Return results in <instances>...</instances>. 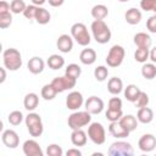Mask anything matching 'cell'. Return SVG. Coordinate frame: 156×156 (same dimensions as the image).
I'll return each mask as SVG.
<instances>
[{"mask_svg":"<svg viewBox=\"0 0 156 156\" xmlns=\"http://www.w3.org/2000/svg\"><path fill=\"white\" fill-rule=\"evenodd\" d=\"M7 119H9V123L12 124V126H18L23 122L24 117H23V113L18 110H15L12 112H10V115L7 116Z\"/></svg>","mask_w":156,"mask_h":156,"instance_id":"obj_33","label":"cell"},{"mask_svg":"<svg viewBox=\"0 0 156 156\" xmlns=\"http://www.w3.org/2000/svg\"><path fill=\"white\" fill-rule=\"evenodd\" d=\"M134 60L136 62L144 63L149 60V49H144V48H138L134 52Z\"/></svg>","mask_w":156,"mask_h":156,"instance_id":"obj_35","label":"cell"},{"mask_svg":"<svg viewBox=\"0 0 156 156\" xmlns=\"http://www.w3.org/2000/svg\"><path fill=\"white\" fill-rule=\"evenodd\" d=\"M56 46L57 49L63 52V54H68L72 51L73 49V39L71 35L68 34H61L58 38H57V41H56Z\"/></svg>","mask_w":156,"mask_h":156,"instance_id":"obj_15","label":"cell"},{"mask_svg":"<svg viewBox=\"0 0 156 156\" xmlns=\"http://www.w3.org/2000/svg\"><path fill=\"white\" fill-rule=\"evenodd\" d=\"M76 83H77L76 79H72V78L66 77V76H61V77H55L51 80L50 84L54 87V89L58 94V93H63L66 90H69V89L74 88L76 87Z\"/></svg>","mask_w":156,"mask_h":156,"instance_id":"obj_9","label":"cell"},{"mask_svg":"<svg viewBox=\"0 0 156 156\" xmlns=\"http://www.w3.org/2000/svg\"><path fill=\"white\" fill-rule=\"evenodd\" d=\"M94 77L96 80L99 82H104L106 80V78L108 77V68L106 66H98L94 69Z\"/></svg>","mask_w":156,"mask_h":156,"instance_id":"obj_36","label":"cell"},{"mask_svg":"<svg viewBox=\"0 0 156 156\" xmlns=\"http://www.w3.org/2000/svg\"><path fill=\"white\" fill-rule=\"evenodd\" d=\"M107 90L112 95H118L123 91V82L118 77H112L107 82Z\"/></svg>","mask_w":156,"mask_h":156,"instance_id":"obj_23","label":"cell"},{"mask_svg":"<svg viewBox=\"0 0 156 156\" xmlns=\"http://www.w3.org/2000/svg\"><path fill=\"white\" fill-rule=\"evenodd\" d=\"M12 24V15L11 12H4L0 13V28L6 29Z\"/></svg>","mask_w":156,"mask_h":156,"instance_id":"obj_37","label":"cell"},{"mask_svg":"<svg viewBox=\"0 0 156 156\" xmlns=\"http://www.w3.org/2000/svg\"><path fill=\"white\" fill-rule=\"evenodd\" d=\"M124 90V98L128 100V101H130V102H134L135 101V99L138 98V95H139V93L141 91L140 90V88L138 87V85H135V84H128L126 88H123Z\"/></svg>","mask_w":156,"mask_h":156,"instance_id":"obj_27","label":"cell"},{"mask_svg":"<svg viewBox=\"0 0 156 156\" xmlns=\"http://www.w3.org/2000/svg\"><path fill=\"white\" fill-rule=\"evenodd\" d=\"M4 66L9 71H17L22 66V55L15 48H9L2 52Z\"/></svg>","mask_w":156,"mask_h":156,"instance_id":"obj_2","label":"cell"},{"mask_svg":"<svg viewBox=\"0 0 156 156\" xmlns=\"http://www.w3.org/2000/svg\"><path fill=\"white\" fill-rule=\"evenodd\" d=\"M108 132L110 134L113 136V138H117V139H124L129 135V132L127 129H124L119 122H111L110 126H108Z\"/></svg>","mask_w":156,"mask_h":156,"instance_id":"obj_17","label":"cell"},{"mask_svg":"<svg viewBox=\"0 0 156 156\" xmlns=\"http://www.w3.org/2000/svg\"><path fill=\"white\" fill-rule=\"evenodd\" d=\"M46 155L48 156H62L63 155V150L57 144H50L46 147Z\"/></svg>","mask_w":156,"mask_h":156,"instance_id":"obj_40","label":"cell"},{"mask_svg":"<svg viewBox=\"0 0 156 156\" xmlns=\"http://www.w3.org/2000/svg\"><path fill=\"white\" fill-rule=\"evenodd\" d=\"M46 63H48L49 68H51V69H60L65 66V58L61 55L54 54V55L49 56Z\"/></svg>","mask_w":156,"mask_h":156,"instance_id":"obj_28","label":"cell"},{"mask_svg":"<svg viewBox=\"0 0 156 156\" xmlns=\"http://www.w3.org/2000/svg\"><path fill=\"white\" fill-rule=\"evenodd\" d=\"M39 105V96L35 93H28L23 99V106L27 111H34Z\"/></svg>","mask_w":156,"mask_h":156,"instance_id":"obj_25","label":"cell"},{"mask_svg":"<svg viewBox=\"0 0 156 156\" xmlns=\"http://www.w3.org/2000/svg\"><path fill=\"white\" fill-rule=\"evenodd\" d=\"M146 28L150 33H156V15H152L146 21Z\"/></svg>","mask_w":156,"mask_h":156,"instance_id":"obj_44","label":"cell"},{"mask_svg":"<svg viewBox=\"0 0 156 156\" xmlns=\"http://www.w3.org/2000/svg\"><path fill=\"white\" fill-rule=\"evenodd\" d=\"M6 77H7V73H6V68H2L0 67V84L4 83L6 80Z\"/></svg>","mask_w":156,"mask_h":156,"instance_id":"obj_49","label":"cell"},{"mask_svg":"<svg viewBox=\"0 0 156 156\" xmlns=\"http://www.w3.org/2000/svg\"><path fill=\"white\" fill-rule=\"evenodd\" d=\"M84 104V98L79 91H71L66 96V107L71 111H77Z\"/></svg>","mask_w":156,"mask_h":156,"instance_id":"obj_11","label":"cell"},{"mask_svg":"<svg viewBox=\"0 0 156 156\" xmlns=\"http://www.w3.org/2000/svg\"><path fill=\"white\" fill-rule=\"evenodd\" d=\"M118 122L129 133L133 132V130H135L136 127H138V119L133 115H122V117L118 119Z\"/></svg>","mask_w":156,"mask_h":156,"instance_id":"obj_18","label":"cell"},{"mask_svg":"<svg viewBox=\"0 0 156 156\" xmlns=\"http://www.w3.org/2000/svg\"><path fill=\"white\" fill-rule=\"evenodd\" d=\"M34 20L39 24H48L50 22V20H51V15H50V12L46 9L38 6V10H37V13H35Z\"/></svg>","mask_w":156,"mask_h":156,"instance_id":"obj_29","label":"cell"},{"mask_svg":"<svg viewBox=\"0 0 156 156\" xmlns=\"http://www.w3.org/2000/svg\"><path fill=\"white\" fill-rule=\"evenodd\" d=\"M138 147L143 152H150L156 147V138L154 134H144L138 141Z\"/></svg>","mask_w":156,"mask_h":156,"instance_id":"obj_14","label":"cell"},{"mask_svg":"<svg viewBox=\"0 0 156 156\" xmlns=\"http://www.w3.org/2000/svg\"><path fill=\"white\" fill-rule=\"evenodd\" d=\"M4 130V123H2V121L0 119V133Z\"/></svg>","mask_w":156,"mask_h":156,"instance_id":"obj_51","label":"cell"},{"mask_svg":"<svg viewBox=\"0 0 156 156\" xmlns=\"http://www.w3.org/2000/svg\"><path fill=\"white\" fill-rule=\"evenodd\" d=\"M79 60L83 65L90 66L96 61V51L94 49H90V48L83 49L79 54Z\"/></svg>","mask_w":156,"mask_h":156,"instance_id":"obj_21","label":"cell"},{"mask_svg":"<svg viewBox=\"0 0 156 156\" xmlns=\"http://www.w3.org/2000/svg\"><path fill=\"white\" fill-rule=\"evenodd\" d=\"M107 154L110 156H132L134 154V150L129 143L118 140L111 144L107 150Z\"/></svg>","mask_w":156,"mask_h":156,"instance_id":"obj_8","label":"cell"},{"mask_svg":"<svg viewBox=\"0 0 156 156\" xmlns=\"http://www.w3.org/2000/svg\"><path fill=\"white\" fill-rule=\"evenodd\" d=\"M118 1H119V2H128L129 0H118Z\"/></svg>","mask_w":156,"mask_h":156,"instance_id":"obj_53","label":"cell"},{"mask_svg":"<svg viewBox=\"0 0 156 156\" xmlns=\"http://www.w3.org/2000/svg\"><path fill=\"white\" fill-rule=\"evenodd\" d=\"M133 39H134V44H135L138 48H144V49H150L151 43H152L151 37H150L147 33H144V32L136 33Z\"/></svg>","mask_w":156,"mask_h":156,"instance_id":"obj_20","label":"cell"},{"mask_svg":"<svg viewBox=\"0 0 156 156\" xmlns=\"http://www.w3.org/2000/svg\"><path fill=\"white\" fill-rule=\"evenodd\" d=\"M46 1H48L49 5L52 6V7H60V6L63 5V2H65V0H46Z\"/></svg>","mask_w":156,"mask_h":156,"instance_id":"obj_46","label":"cell"},{"mask_svg":"<svg viewBox=\"0 0 156 156\" xmlns=\"http://www.w3.org/2000/svg\"><path fill=\"white\" fill-rule=\"evenodd\" d=\"M26 6H27V5H26V2H24L23 0H12V1L10 2V12L16 13V15L22 13V12L24 11Z\"/></svg>","mask_w":156,"mask_h":156,"instance_id":"obj_34","label":"cell"},{"mask_svg":"<svg viewBox=\"0 0 156 156\" xmlns=\"http://www.w3.org/2000/svg\"><path fill=\"white\" fill-rule=\"evenodd\" d=\"M136 119L140 123L147 124V123L152 122V119H154V111L147 106L140 107L138 110V113H136Z\"/></svg>","mask_w":156,"mask_h":156,"instance_id":"obj_22","label":"cell"},{"mask_svg":"<svg viewBox=\"0 0 156 156\" xmlns=\"http://www.w3.org/2000/svg\"><path fill=\"white\" fill-rule=\"evenodd\" d=\"M0 52H2V44H1V41H0Z\"/></svg>","mask_w":156,"mask_h":156,"instance_id":"obj_52","label":"cell"},{"mask_svg":"<svg viewBox=\"0 0 156 156\" xmlns=\"http://www.w3.org/2000/svg\"><path fill=\"white\" fill-rule=\"evenodd\" d=\"M40 94H41V98H43L44 100H52V99L57 95L56 90L54 89V87H52L51 84H45V85L41 88Z\"/></svg>","mask_w":156,"mask_h":156,"instance_id":"obj_32","label":"cell"},{"mask_svg":"<svg viewBox=\"0 0 156 156\" xmlns=\"http://www.w3.org/2000/svg\"><path fill=\"white\" fill-rule=\"evenodd\" d=\"M90 15L94 20H104L108 15V9H107V6H105L102 4H98V5L93 6Z\"/></svg>","mask_w":156,"mask_h":156,"instance_id":"obj_26","label":"cell"},{"mask_svg":"<svg viewBox=\"0 0 156 156\" xmlns=\"http://www.w3.org/2000/svg\"><path fill=\"white\" fill-rule=\"evenodd\" d=\"M10 12V4L5 0H0V13Z\"/></svg>","mask_w":156,"mask_h":156,"instance_id":"obj_45","label":"cell"},{"mask_svg":"<svg viewBox=\"0 0 156 156\" xmlns=\"http://www.w3.org/2000/svg\"><path fill=\"white\" fill-rule=\"evenodd\" d=\"M37 10H38V6H35V5L32 4V5H27L26 9H24V11L22 13H23V16L27 20H34L35 13H37Z\"/></svg>","mask_w":156,"mask_h":156,"instance_id":"obj_42","label":"cell"},{"mask_svg":"<svg viewBox=\"0 0 156 156\" xmlns=\"http://www.w3.org/2000/svg\"><path fill=\"white\" fill-rule=\"evenodd\" d=\"M91 122V115L88 111H74L73 113H71L68 116L67 123L68 127L73 130V129H80L85 126H88Z\"/></svg>","mask_w":156,"mask_h":156,"instance_id":"obj_5","label":"cell"},{"mask_svg":"<svg viewBox=\"0 0 156 156\" xmlns=\"http://www.w3.org/2000/svg\"><path fill=\"white\" fill-rule=\"evenodd\" d=\"M71 37L80 46H88L90 44V41H91V37H90V34L88 32V28L82 22H77V23L72 24V27H71Z\"/></svg>","mask_w":156,"mask_h":156,"instance_id":"obj_4","label":"cell"},{"mask_svg":"<svg viewBox=\"0 0 156 156\" xmlns=\"http://www.w3.org/2000/svg\"><path fill=\"white\" fill-rule=\"evenodd\" d=\"M124 20H126V22L128 24H132V26L138 24L141 21V12H140V10H138L135 7H130L124 13Z\"/></svg>","mask_w":156,"mask_h":156,"instance_id":"obj_24","label":"cell"},{"mask_svg":"<svg viewBox=\"0 0 156 156\" xmlns=\"http://www.w3.org/2000/svg\"><path fill=\"white\" fill-rule=\"evenodd\" d=\"M122 115H123L122 110H111V108H107V111H106V113H105L106 118H107L110 122H117V121L122 117Z\"/></svg>","mask_w":156,"mask_h":156,"instance_id":"obj_39","label":"cell"},{"mask_svg":"<svg viewBox=\"0 0 156 156\" xmlns=\"http://www.w3.org/2000/svg\"><path fill=\"white\" fill-rule=\"evenodd\" d=\"M30 1H32V4L35 5V6H41V5H44V4L46 2V0H30Z\"/></svg>","mask_w":156,"mask_h":156,"instance_id":"obj_50","label":"cell"},{"mask_svg":"<svg viewBox=\"0 0 156 156\" xmlns=\"http://www.w3.org/2000/svg\"><path fill=\"white\" fill-rule=\"evenodd\" d=\"M66 155L67 156H82V152L78 149H69V150H67Z\"/></svg>","mask_w":156,"mask_h":156,"instance_id":"obj_48","label":"cell"},{"mask_svg":"<svg viewBox=\"0 0 156 156\" xmlns=\"http://www.w3.org/2000/svg\"><path fill=\"white\" fill-rule=\"evenodd\" d=\"M141 74L145 79H154L156 77V65L152 62H144L143 67H141Z\"/></svg>","mask_w":156,"mask_h":156,"instance_id":"obj_30","label":"cell"},{"mask_svg":"<svg viewBox=\"0 0 156 156\" xmlns=\"http://www.w3.org/2000/svg\"><path fill=\"white\" fill-rule=\"evenodd\" d=\"M124 56H126L124 48L116 44V45L110 48V50L107 52V56H106V63H107L108 67H113V68L118 67L123 63Z\"/></svg>","mask_w":156,"mask_h":156,"instance_id":"obj_6","label":"cell"},{"mask_svg":"<svg viewBox=\"0 0 156 156\" xmlns=\"http://www.w3.org/2000/svg\"><path fill=\"white\" fill-rule=\"evenodd\" d=\"M149 58L152 63H156V49L155 48L149 49Z\"/></svg>","mask_w":156,"mask_h":156,"instance_id":"obj_47","label":"cell"},{"mask_svg":"<svg viewBox=\"0 0 156 156\" xmlns=\"http://www.w3.org/2000/svg\"><path fill=\"white\" fill-rule=\"evenodd\" d=\"M1 140H2L4 145L6 147H9V149H16L20 145V136L13 129L2 130Z\"/></svg>","mask_w":156,"mask_h":156,"instance_id":"obj_13","label":"cell"},{"mask_svg":"<svg viewBox=\"0 0 156 156\" xmlns=\"http://www.w3.org/2000/svg\"><path fill=\"white\" fill-rule=\"evenodd\" d=\"M27 67H28V71L33 74H39L44 71V67H45V62L43 61L41 57L39 56H34L32 58H29L28 63H27Z\"/></svg>","mask_w":156,"mask_h":156,"instance_id":"obj_16","label":"cell"},{"mask_svg":"<svg viewBox=\"0 0 156 156\" xmlns=\"http://www.w3.org/2000/svg\"><path fill=\"white\" fill-rule=\"evenodd\" d=\"M87 135L95 145H102L106 140V130H105L104 126L99 122L89 123Z\"/></svg>","mask_w":156,"mask_h":156,"instance_id":"obj_7","label":"cell"},{"mask_svg":"<svg viewBox=\"0 0 156 156\" xmlns=\"http://www.w3.org/2000/svg\"><path fill=\"white\" fill-rule=\"evenodd\" d=\"M134 105L135 107L140 108V107H144V106H147L149 105V95L145 93V91H140L138 98L135 99L134 101Z\"/></svg>","mask_w":156,"mask_h":156,"instance_id":"obj_38","label":"cell"},{"mask_svg":"<svg viewBox=\"0 0 156 156\" xmlns=\"http://www.w3.org/2000/svg\"><path fill=\"white\" fill-rule=\"evenodd\" d=\"M90 29H91L93 38L95 39L96 43L106 44L111 40V37H112L111 29L108 28V26L105 23L104 20H94L90 24Z\"/></svg>","mask_w":156,"mask_h":156,"instance_id":"obj_1","label":"cell"},{"mask_svg":"<svg viewBox=\"0 0 156 156\" xmlns=\"http://www.w3.org/2000/svg\"><path fill=\"white\" fill-rule=\"evenodd\" d=\"M104 106H105V105H104V101H102L100 98L95 96V95L88 98V99L84 101L85 111H88L90 115H99L100 112H102Z\"/></svg>","mask_w":156,"mask_h":156,"instance_id":"obj_10","label":"cell"},{"mask_svg":"<svg viewBox=\"0 0 156 156\" xmlns=\"http://www.w3.org/2000/svg\"><path fill=\"white\" fill-rule=\"evenodd\" d=\"M24 122H26V127L29 132V134L33 138H38L43 134L44 132V126H43V121L39 113H35L33 111H30L26 117H24Z\"/></svg>","mask_w":156,"mask_h":156,"instance_id":"obj_3","label":"cell"},{"mask_svg":"<svg viewBox=\"0 0 156 156\" xmlns=\"http://www.w3.org/2000/svg\"><path fill=\"white\" fill-rule=\"evenodd\" d=\"M140 9L146 12L156 11V0H140Z\"/></svg>","mask_w":156,"mask_h":156,"instance_id":"obj_41","label":"cell"},{"mask_svg":"<svg viewBox=\"0 0 156 156\" xmlns=\"http://www.w3.org/2000/svg\"><path fill=\"white\" fill-rule=\"evenodd\" d=\"M80 74H82V68L77 63H69L66 67V69H65V76L66 77H69L72 79H76V80L79 78Z\"/></svg>","mask_w":156,"mask_h":156,"instance_id":"obj_31","label":"cell"},{"mask_svg":"<svg viewBox=\"0 0 156 156\" xmlns=\"http://www.w3.org/2000/svg\"><path fill=\"white\" fill-rule=\"evenodd\" d=\"M22 150H23V154L26 156H43L44 155L39 143L34 139L26 140L22 145Z\"/></svg>","mask_w":156,"mask_h":156,"instance_id":"obj_12","label":"cell"},{"mask_svg":"<svg viewBox=\"0 0 156 156\" xmlns=\"http://www.w3.org/2000/svg\"><path fill=\"white\" fill-rule=\"evenodd\" d=\"M71 141L74 146H84L88 141L87 133L80 128V129H73L71 134Z\"/></svg>","mask_w":156,"mask_h":156,"instance_id":"obj_19","label":"cell"},{"mask_svg":"<svg viewBox=\"0 0 156 156\" xmlns=\"http://www.w3.org/2000/svg\"><path fill=\"white\" fill-rule=\"evenodd\" d=\"M122 100L119 98H111L108 100V108L111 110H122Z\"/></svg>","mask_w":156,"mask_h":156,"instance_id":"obj_43","label":"cell"}]
</instances>
